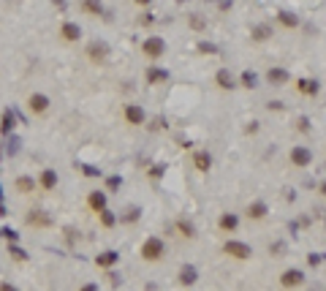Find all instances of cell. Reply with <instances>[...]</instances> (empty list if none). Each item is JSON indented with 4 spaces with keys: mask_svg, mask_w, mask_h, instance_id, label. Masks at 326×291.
Returning <instances> with one entry per match:
<instances>
[{
    "mask_svg": "<svg viewBox=\"0 0 326 291\" xmlns=\"http://www.w3.org/2000/svg\"><path fill=\"white\" fill-rule=\"evenodd\" d=\"M277 19H280V25H285V27H296V25H299V16L291 14V11H280Z\"/></svg>",
    "mask_w": 326,
    "mask_h": 291,
    "instance_id": "44dd1931",
    "label": "cell"
},
{
    "mask_svg": "<svg viewBox=\"0 0 326 291\" xmlns=\"http://www.w3.org/2000/svg\"><path fill=\"white\" fill-rule=\"evenodd\" d=\"M101 223H103V226H106V229H112V226H114V223H117V218H114V215H112V212H109V209H106V207H103V209H101Z\"/></svg>",
    "mask_w": 326,
    "mask_h": 291,
    "instance_id": "4316f807",
    "label": "cell"
},
{
    "mask_svg": "<svg viewBox=\"0 0 326 291\" xmlns=\"http://www.w3.org/2000/svg\"><path fill=\"white\" fill-rule=\"evenodd\" d=\"M27 109H30L33 114H44L46 109H49V98H46L44 93H33V96L27 98Z\"/></svg>",
    "mask_w": 326,
    "mask_h": 291,
    "instance_id": "5b68a950",
    "label": "cell"
},
{
    "mask_svg": "<svg viewBox=\"0 0 326 291\" xmlns=\"http://www.w3.org/2000/svg\"><path fill=\"white\" fill-rule=\"evenodd\" d=\"M321 194H324V196H326V183H324V185H321Z\"/></svg>",
    "mask_w": 326,
    "mask_h": 291,
    "instance_id": "b9f144b4",
    "label": "cell"
},
{
    "mask_svg": "<svg viewBox=\"0 0 326 291\" xmlns=\"http://www.w3.org/2000/svg\"><path fill=\"white\" fill-rule=\"evenodd\" d=\"M307 261H310V264H313V267H316V264H321V256H316V253H310V256H307Z\"/></svg>",
    "mask_w": 326,
    "mask_h": 291,
    "instance_id": "e575fe53",
    "label": "cell"
},
{
    "mask_svg": "<svg viewBox=\"0 0 326 291\" xmlns=\"http://www.w3.org/2000/svg\"><path fill=\"white\" fill-rule=\"evenodd\" d=\"M177 3H188V0H177Z\"/></svg>",
    "mask_w": 326,
    "mask_h": 291,
    "instance_id": "7bdbcfd3",
    "label": "cell"
},
{
    "mask_svg": "<svg viewBox=\"0 0 326 291\" xmlns=\"http://www.w3.org/2000/svg\"><path fill=\"white\" fill-rule=\"evenodd\" d=\"M237 223H240V220H237V215H231V212L220 218V229H223V231H234Z\"/></svg>",
    "mask_w": 326,
    "mask_h": 291,
    "instance_id": "484cf974",
    "label": "cell"
},
{
    "mask_svg": "<svg viewBox=\"0 0 326 291\" xmlns=\"http://www.w3.org/2000/svg\"><path fill=\"white\" fill-rule=\"evenodd\" d=\"M302 278H305V275H302L299 270H285V272H283V278H280V286H285V289L299 286V283H302Z\"/></svg>",
    "mask_w": 326,
    "mask_h": 291,
    "instance_id": "9c48e42d",
    "label": "cell"
},
{
    "mask_svg": "<svg viewBox=\"0 0 326 291\" xmlns=\"http://www.w3.org/2000/svg\"><path fill=\"white\" fill-rule=\"evenodd\" d=\"M266 38H272V25H255L253 27V41H266Z\"/></svg>",
    "mask_w": 326,
    "mask_h": 291,
    "instance_id": "e0dca14e",
    "label": "cell"
},
{
    "mask_svg": "<svg viewBox=\"0 0 326 291\" xmlns=\"http://www.w3.org/2000/svg\"><path fill=\"white\" fill-rule=\"evenodd\" d=\"M163 240L161 237H147L144 240V245H142V259L144 261H158L161 256H163Z\"/></svg>",
    "mask_w": 326,
    "mask_h": 291,
    "instance_id": "6da1fadb",
    "label": "cell"
},
{
    "mask_svg": "<svg viewBox=\"0 0 326 291\" xmlns=\"http://www.w3.org/2000/svg\"><path fill=\"white\" fill-rule=\"evenodd\" d=\"M177 229L182 231L185 237H196V229H193V223H188V220H179V223H177Z\"/></svg>",
    "mask_w": 326,
    "mask_h": 291,
    "instance_id": "f546056e",
    "label": "cell"
},
{
    "mask_svg": "<svg viewBox=\"0 0 326 291\" xmlns=\"http://www.w3.org/2000/svg\"><path fill=\"white\" fill-rule=\"evenodd\" d=\"M193 164H196L199 172H207V169L212 166V158H209L207 153H196V155H193Z\"/></svg>",
    "mask_w": 326,
    "mask_h": 291,
    "instance_id": "ffe728a7",
    "label": "cell"
},
{
    "mask_svg": "<svg viewBox=\"0 0 326 291\" xmlns=\"http://www.w3.org/2000/svg\"><path fill=\"white\" fill-rule=\"evenodd\" d=\"M168 79V74L163 71V68H150L147 71V82H153V85H161V82H166Z\"/></svg>",
    "mask_w": 326,
    "mask_h": 291,
    "instance_id": "d6986e66",
    "label": "cell"
},
{
    "mask_svg": "<svg viewBox=\"0 0 326 291\" xmlns=\"http://www.w3.org/2000/svg\"><path fill=\"white\" fill-rule=\"evenodd\" d=\"M264 215H266V204H264V201H253V204L247 207V218L258 220V218H264Z\"/></svg>",
    "mask_w": 326,
    "mask_h": 291,
    "instance_id": "ac0fdd59",
    "label": "cell"
},
{
    "mask_svg": "<svg viewBox=\"0 0 326 291\" xmlns=\"http://www.w3.org/2000/svg\"><path fill=\"white\" fill-rule=\"evenodd\" d=\"M190 27H193V30H204V27H207V19H204L201 14H190Z\"/></svg>",
    "mask_w": 326,
    "mask_h": 291,
    "instance_id": "83f0119b",
    "label": "cell"
},
{
    "mask_svg": "<svg viewBox=\"0 0 326 291\" xmlns=\"http://www.w3.org/2000/svg\"><path fill=\"white\" fill-rule=\"evenodd\" d=\"M179 283H182V286L196 283V270H193V267H182V272H179Z\"/></svg>",
    "mask_w": 326,
    "mask_h": 291,
    "instance_id": "cb8c5ba5",
    "label": "cell"
},
{
    "mask_svg": "<svg viewBox=\"0 0 326 291\" xmlns=\"http://www.w3.org/2000/svg\"><path fill=\"white\" fill-rule=\"evenodd\" d=\"M87 204L95 209V212H101V209L106 207V194H103V191H92V194L87 196Z\"/></svg>",
    "mask_w": 326,
    "mask_h": 291,
    "instance_id": "30bf717a",
    "label": "cell"
},
{
    "mask_svg": "<svg viewBox=\"0 0 326 291\" xmlns=\"http://www.w3.org/2000/svg\"><path fill=\"white\" fill-rule=\"evenodd\" d=\"M242 85H244V87H250V90H253V87L258 85V77H255L253 71H244V74H242Z\"/></svg>",
    "mask_w": 326,
    "mask_h": 291,
    "instance_id": "f1b7e54d",
    "label": "cell"
},
{
    "mask_svg": "<svg viewBox=\"0 0 326 291\" xmlns=\"http://www.w3.org/2000/svg\"><path fill=\"white\" fill-rule=\"evenodd\" d=\"M291 164L294 166H310L313 164V153L307 147H294L291 150Z\"/></svg>",
    "mask_w": 326,
    "mask_h": 291,
    "instance_id": "52a82bcc",
    "label": "cell"
},
{
    "mask_svg": "<svg viewBox=\"0 0 326 291\" xmlns=\"http://www.w3.org/2000/svg\"><path fill=\"white\" fill-rule=\"evenodd\" d=\"M299 131H302V133L310 131V120H307V117H299Z\"/></svg>",
    "mask_w": 326,
    "mask_h": 291,
    "instance_id": "d6a6232c",
    "label": "cell"
},
{
    "mask_svg": "<svg viewBox=\"0 0 326 291\" xmlns=\"http://www.w3.org/2000/svg\"><path fill=\"white\" fill-rule=\"evenodd\" d=\"M60 38L63 41H79L82 38V27L77 25V22H63V27H60Z\"/></svg>",
    "mask_w": 326,
    "mask_h": 291,
    "instance_id": "8992f818",
    "label": "cell"
},
{
    "mask_svg": "<svg viewBox=\"0 0 326 291\" xmlns=\"http://www.w3.org/2000/svg\"><path fill=\"white\" fill-rule=\"evenodd\" d=\"M142 52L147 57H161L163 52H166V44H163V38H158V36H150V38H144V44H142Z\"/></svg>",
    "mask_w": 326,
    "mask_h": 291,
    "instance_id": "7a4b0ae2",
    "label": "cell"
},
{
    "mask_svg": "<svg viewBox=\"0 0 326 291\" xmlns=\"http://www.w3.org/2000/svg\"><path fill=\"white\" fill-rule=\"evenodd\" d=\"M38 183H41V188H44V191H55L57 188V174L52 172V169H44Z\"/></svg>",
    "mask_w": 326,
    "mask_h": 291,
    "instance_id": "8fae6325",
    "label": "cell"
},
{
    "mask_svg": "<svg viewBox=\"0 0 326 291\" xmlns=\"http://www.w3.org/2000/svg\"><path fill=\"white\" fill-rule=\"evenodd\" d=\"M215 82H218V87H223V90H231V87H234V77H231L229 68H220V71L215 74Z\"/></svg>",
    "mask_w": 326,
    "mask_h": 291,
    "instance_id": "7c38bea8",
    "label": "cell"
},
{
    "mask_svg": "<svg viewBox=\"0 0 326 291\" xmlns=\"http://www.w3.org/2000/svg\"><path fill=\"white\" fill-rule=\"evenodd\" d=\"M142 22H144V25H153L155 16H153V14H144V16H142Z\"/></svg>",
    "mask_w": 326,
    "mask_h": 291,
    "instance_id": "d590c367",
    "label": "cell"
},
{
    "mask_svg": "<svg viewBox=\"0 0 326 291\" xmlns=\"http://www.w3.org/2000/svg\"><path fill=\"white\" fill-rule=\"evenodd\" d=\"M11 128H14V114H11V109H5V112H3V123H0V133L8 136Z\"/></svg>",
    "mask_w": 326,
    "mask_h": 291,
    "instance_id": "d4e9b609",
    "label": "cell"
},
{
    "mask_svg": "<svg viewBox=\"0 0 326 291\" xmlns=\"http://www.w3.org/2000/svg\"><path fill=\"white\" fill-rule=\"evenodd\" d=\"M122 183V180L120 177H109V188H117V185Z\"/></svg>",
    "mask_w": 326,
    "mask_h": 291,
    "instance_id": "8d00e7d4",
    "label": "cell"
},
{
    "mask_svg": "<svg viewBox=\"0 0 326 291\" xmlns=\"http://www.w3.org/2000/svg\"><path fill=\"white\" fill-rule=\"evenodd\" d=\"M87 57H90L92 63H106L109 60V44L92 41L90 46H87Z\"/></svg>",
    "mask_w": 326,
    "mask_h": 291,
    "instance_id": "277c9868",
    "label": "cell"
},
{
    "mask_svg": "<svg viewBox=\"0 0 326 291\" xmlns=\"http://www.w3.org/2000/svg\"><path fill=\"white\" fill-rule=\"evenodd\" d=\"M139 218V209H131V212L125 215V220H136Z\"/></svg>",
    "mask_w": 326,
    "mask_h": 291,
    "instance_id": "f35d334b",
    "label": "cell"
},
{
    "mask_svg": "<svg viewBox=\"0 0 326 291\" xmlns=\"http://www.w3.org/2000/svg\"><path fill=\"white\" fill-rule=\"evenodd\" d=\"M150 174H153V177H161V174H163V166H153V172H150Z\"/></svg>",
    "mask_w": 326,
    "mask_h": 291,
    "instance_id": "ab89813d",
    "label": "cell"
},
{
    "mask_svg": "<svg viewBox=\"0 0 326 291\" xmlns=\"http://www.w3.org/2000/svg\"><path fill=\"white\" fill-rule=\"evenodd\" d=\"M52 220H49V215H44V212H33V215H27V226H49Z\"/></svg>",
    "mask_w": 326,
    "mask_h": 291,
    "instance_id": "7402d4cb",
    "label": "cell"
},
{
    "mask_svg": "<svg viewBox=\"0 0 326 291\" xmlns=\"http://www.w3.org/2000/svg\"><path fill=\"white\" fill-rule=\"evenodd\" d=\"M36 180H33V177H19V180H16V183H14V188L16 191H19V194H33V191H36Z\"/></svg>",
    "mask_w": 326,
    "mask_h": 291,
    "instance_id": "9a60e30c",
    "label": "cell"
},
{
    "mask_svg": "<svg viewBox=\"0 0 326 291\" xmlns=\"http://www.w3.org/2000/svg\"><path fill=\"white\" fill-rule=\"evenodd\" d=\"M125 120H128L131 125H142V123H144L142 106H136V103H128V106H125Z\"/></svg>",
    "mask_w": 326,
    "mask_h": 291,
    "instance_id": "ba28073f",
    "label": "cell"
},
{
    "mask_svg": "<svg viewBox=\"0 0 326 291\" xmlns=\"http://www.w3.org/2000/svg\"><path fill=\"white\" fill-rule=\"evenodd\" d=\"M8 250H11V256H14L16 261H25L27 259V253H25V250H19V248H8Z\"/></svg>",
    "mask_w": 326,
    "mask_h": 291,
    "instance_id": "1f68e13d",
    "label": "cell"
},
{
    "mask_svg": "<svg viewBox=\"0 0 326 291\" xmlns=\"http://www.w3.org/2000/svg\"><path fill=\"white\" fill-rule=\"evenodd\" d=\"M266 79H269L272 85H285L288 82V71H285V68H269V71H266Z\"/></svg>",
    "mask_w": 326,
    "mask_h": 291,
    "instance_id": "4fadbf2b",
    "label": "cell"
},
{
    "mask_svg": "<svg viewBox=\"0 0 326 291\" xmlns=\"http://www.w3.org/2000/svg\"><path fill=\"white\" fill-rule=\"evenodd\" d=\"M199 52H207V55H212V52H218V46H215V44H207V41H201V44H199Z\"/></svg>",
    "mask_w": 326,
    "mask_h": 291,
    "instance_id": "4dcf8cb0",
    "label": "cell"
},
{
    "mask_svg": "<svg viewBox=\"0 0 326 291\" xmlns=\"http://www.w3.org/2000/svg\"><path fill=\"white\" fill-rule=\"evenodd\" d=\"M84 174H87V177H95V174H98V169H92V166H84Z\"/></svg>",
    "mask_w": 326,
    "mask_h": 291,
    "instance_id": "74e56055",
    "label": "cell"
},
{
    "mask_svg": "<svg viewBox=\"0 0 326 291\" xmlns=\"http://www.w3.org/2000/svg\"><path fill=\"white\" fill-rule=\"evenodd\" d=\"M117 261H120V256L114 253V250H106V253H101V256L95 259V264H98V267H103V270H109V267H114Z\"/></svg>",
    "mask_w": 326,
    "mask_h": 291,
    "instance_id": "5bb4252c",
    "label": "cell"
},
{
    "mask_svg": "<svg viewBox=\"0 0 326 291\" xmlns=\"http://www.w3.org/2000/svg\"><path fill=\"white\" fill-rule=\"evenodd\" d=\"M296 85H299V90L305 93V96H316L318 93V82H313V79H299Z\"/></svg>",
    "mask_w": 326,
    "mask_h": 291,
    "instance_id": "603a6c76",
    "label": "cell"
},
{
    "mask_svg": "<svg viewBox=\"0 0 326 291\" xmlns=\"http://www.w3.org/2000/svg\"><path fill=\"white\" fill-rule=\"evenodd\" d=\"M82 11L98 16V14H103V5H101V0H82Z\"/></svg>",
    "mask_w": 326,
    "mask_h": 291,
    "instance_id": "2e32d148",
    "label": "cell"
},
{
    "mask_svg": "<svg viewBox=\"0 0 326 291\" xmlns=\"http://www.w3.org/2000/svg\"><path fill=\"white\" fill-rule=\"evenodd\" d=\"M0 234H3V237H5V240H11V242H14V240H16V231H11V229H3V231H0Z\"/></svg>",
    "mask_w": 326,
    "mask_h": 291,
    "instance_id": "836d02e7",
    "label": "cell"
},
{
    "mask_svg": "<svg viewBox=\"0 0 326 291\" xmlns=\"http://www.w3.org/2000/svg\"><path fill=\"white\" fill-rule=\"evenodd\" d=\"M223 250L229 256H234V259H250V256H253V248L244 245V242H237V240H229L223 245Z\"/></svg>",
    "mask_w": 326,
    "mask_h": 291,
    "instance_id": "3957f363",
    "label": "cell"
},
{
    "mask_svg": "<svg viewBox=\"0 0 326 291\" xmlns=\"http://www.w3.org/2000/svg\"><path fill=\"white\" fill-rule=\"evenodd\" d=\"M133 3H136V5H147L150 0H133Z\"/></svg>",
    "mask_w": 326,
    "mask_h": 291,
    "instance_id": "60d3db41",
    "label": "cell"
}]
</instances>
